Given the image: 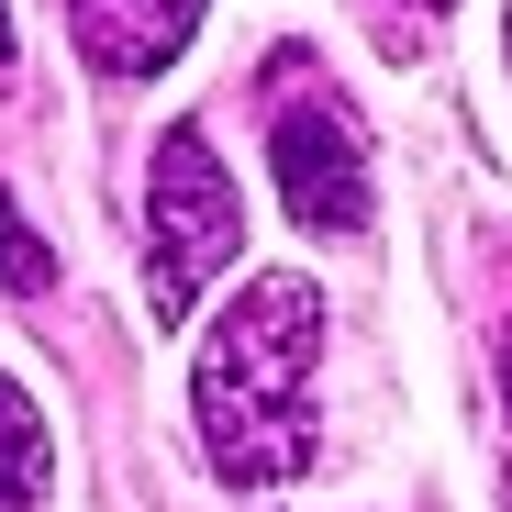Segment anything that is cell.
I'll return each mask as SVG.
<instances>
[{"label": "cell", "mask_w": 512, "mask_h": 512, "mask_svg": "<svg viewBox=\"0 0 512 512\" xmlns=\"http://www.w3.org/2000/svg\"><path fill=\"white\" fill-rule=\"evenodd\" d=\"M56 479V446H45V412L23 379H0V512H34Z\"/></svg>", "instance_id": "obj_5"}, {"label": "cell", "mask_w": 512, "mask_h": 512, "mask_svg": "<svg viewBox=\"0 0 512 512\" xmlns=\"http://www.w3.org/2000/svg\"><path fill=\"white\" fill-rule=\"evenodd\" d=\"M501 412H512V323H501Z\"/></svg>", "instance_id": "obj_8"}, {"label": "cell", "mask_w": 512, "mask_h": 512, "mask_svg": "<svg viewBox=\"0 0 512 512\" xmlns=\"http://www.w3.org/2000/svg\"><path fill=\"white\" fill-rule=\"evenodd\" d=\"M67 34L101 78H156L201 34V0H67Z\"/></svg>", "instance_id": "obj_4"}, {"label": "cell", "mask_w": 512, "mask_h": 512, "mask_svg": "<svg viewBox=\"0 0 512 512\" xmlns=\"http://www.w3.org/2000/svg\"><path fill=\"white\" fill-rule=\"evenodd\" d=\"M401 12H412V23H435V12H457V0H379V23H390V34H401Z\"/></svg>", "instance_id": "obj_7"}, {"label": "cell", "mask_w": 512, "mask_h": 512, "mask_svg": "<svg viewBox=\"0 0 512 512\" xmlns=\"http://www.w3.org/2000/svg\"><path fill=\"white\" fill-rule=\"evenodd\" d=\"M56 279V256H45V234L12 212V190H0V290H45Z\"/></svg>", "instance_id": "obj_6"}, {"label": "cell", "mask_w": 512, "mask_h": 512, "mask_svg": "<svg viewBox=\"0 0 512 512\" xmlns=\"http://www.w3.org/2000/svg\"><path fill=\"white\" fill-rule=\"evenodd\" d=\"M0 67H12V12H0Z\"/></svg>", "instance_id": "obj_9"}, {"label": "cell", "mask_w": 512, "mask_h": 512, "mask_svg": "<svg viewBox=\"0 0 512 512\" xmlns=\"http://www.w3.org/2000/svg\"><path fill=\"white\" fill-rule=\"evenodd\" d=\"M312 368H323V301H312V279H290V268L245 279L234 312L201 334L190 412H201V457H212L234 490H279V479L312 468V446H323Z\"/></svg>", "instance_id": "obj_1"}, {"label": "cell", "mask_w": 512, "mask_h": 512, "mask_svg": "<svg viewBox=\"0 0 512 512\" xmlns=\"http://www.w3.org/2000/svg\"><path fill=\"white\" fill-rule=\"evenodd\" d=\"M234 245H245V201L223 179L212 134L167 123L156 167H145V301H156V323H190V301L234 268Z\"/></svg>", "instance_id": "obj_2"}, {"label": "cell", "mask_w": 512, "mask_h": 512, "mask_svg": "<svg viewBox=\"0 0 512 512\" xmlns=\"http://www.w3.org/2000/svg\"><path fill=\"white\" fill-rule=\"evenodd\" d=\"M290 78L268 90V167H279V212L301 234H368L379 179H368V134L346 112L334 78H312L301 56H279Z\"/></svg>", "instance_id": "obj_3"}]
</instances>
